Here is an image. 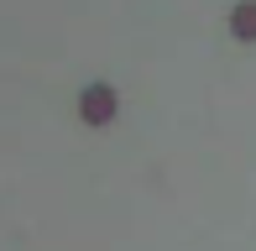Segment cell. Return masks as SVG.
Wrapping results in <instances>:
<instances>
[{
    "label": "cell",
    "mask_w": 256,
    "mask_h": 251,
    "mask_svg": "<svg viewBox=\"0 0 256 251\" xmlns=\"http://www.w3.org/2000/svg\"><path fill=\"white\" fill-rule=\"evenodd\" d=\"M230 32H236L240 42H251L256 37V6L246 0V6H236V16H230Z\"/></svg>",
    "instance_id": "obj_2"
},
{
    "label": "cell",
    "mask_w": 256,
    "mask_h": 251,
    "mask_svg": "<svg viewBox=\"0 0 256 251\" xmlns=\"http://www.w3.org/2000/svg\"><path fill=\"white\" fill-rule=\"evenodd\" d=\"M78 110H84V120L104 126V120L115 116V94H110V84H89V89H84V100H78Z\"/></svg>",
    "instance_id": "obj_1"
}]
</instances>
